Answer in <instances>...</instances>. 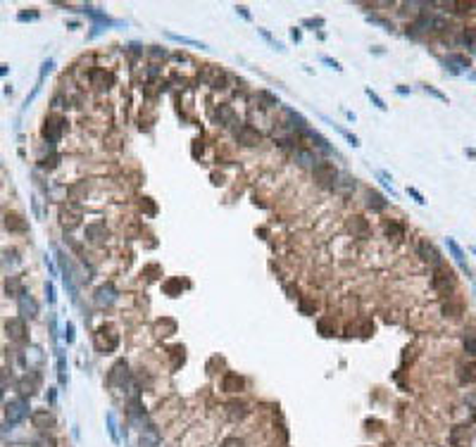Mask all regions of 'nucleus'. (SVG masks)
I'll return each mask as SVG.
<instances>
[{
    "label": "nucleus",
    "instance_id": "49530a36",
    "mask_svg": "<svg viewBox=\"0 0 476 447\" xmlns=\"http://www.w3.org/2000/svg\"><path fill=\"white\" fill-rule=\"evenodd\" d=\"M326 21L322 17H310V19H303V26H310V29H322Z\"/></svg>",
    "mask_w": 476,
    "mask_h": 447
},
{
    "label": "nucleus",
    "instance_id": "3c124183",
    "mask_svg": "<svg viewBox=\"0 0 476 447\" xmlns=\"http://www.w3.org/2000/svg\"><path fill=\"white\" fill-rule=\"evenodd\" d=\"M38 17H41V15H38L36 10H34V12H19V15H17L19 21H36Z\"/></svg>",
    "mask_w": 476,
    "mask_h": 447
},
{
    "label": "nucleus",
    "instance_id": "37998d69",
    "mask_svg": "<svg viewBox=\"0 0 476 447\" xmlns=\"http://www.w3.org/2000/svg\"><path fill=\"white\" fill-rule=\"evenodd\" d=\"M365 93H367V98H369V100H371V103H374V105H376V107H379V109H388V105H386V103H384V98H381V95H379L376 90L365 88Z\"/></svg>",
    "mask_w": 476,
    "mask_h": 447
},
{
    "label": "nucleus",
    "instance_id": "603ef678",
    "mask_svg": "<svg viewBox=\"0 0 476 447\" xmlns=\"http://www.w3.org/2000/svg\"><path fill=\"white\" fill-rule=\"evenodd\" d=\"M407 195H412V197H414V200H417V202H419V205H426V200H424V195H421V193H419V191H417V188H412V186H407Z\"/></svg>",
    "mask_w": 476,
    "mask_h": 447
},
{
    "label": "nucleus",
    "instance_id": "7ed1b4c3",
    "mask_svg": "<svg viewBox=\"0 0 476 447\" xmlns=\"http://www.w3.org/2000/svg\"><path fill=\"white\" fill-rule=\"evenodd\" d=\"M31 414V407H29V400L26 397H17V400H10L5 404V421L7 424H22L26 416Z\"/></svg>",
    "mask_w": 476,
    "mask_h": 447
},
{
    "label": "nucleus",
    "instance_id": "a211bd4d",
    "mask_svg": "<svg viewBox=\"0 0 476 447\" xmlns=\"http://www.w3.org/2000/svg\"><path fill=\"white\" fill-rule=\"evenodd\" d=\"M248 404L243 402V400H231L229 404H226V416L231 419V421H240V419H245L248 416Z\"/></svg>",
    "mask_w": 476,
    "mask_h": 447
},
{
    "label": "nucleus",
    "instance_id": "de8ad7c7",
    "mask_svg": "<svg viewBox=\"0 0 476 447\" xmlns=\"http://www.w3.org/2000/svg\"><path fill=\"white\" fill-rule=\"evenodd\" d=\"M31 447H55V440H53L50 435H41L38 440H34V445Z\"/></svg>",
    "mask_w": 476,
    "mask_h": 447
},
{
    "label": "nucleus",
    "instance_id": "393cba45",
    "mask_svg": "<svg viewBox=\"0 0 476 447\" xmlns=\"http://www.w3.org/2000/svg\"><path fill=\"white\" fill-rule=\"evenodd\" d=\"M445 64H450V69L457 74L462 72L464 67H469V60L464 57V55H457V53H453V55H448V60H445Z\"/></svg>",
    "mask_w": 476,
    "mask_h": 447
},
{
    "label": "nucleus",
    "instance_id": "423d86ee",
    "mask_svg": "<svg viewBox=\"0 0 476 447\" xmlns=\"http://www.w3.org/2000/svg\"><path fill=\"white\" fill-rule=\"evenodd\" d=\"M65 128H67V122L62 119V117H45V122H43V128H41V133H43V138L48 141L50 145H55L60 138H62V133H65Z\"/></svg>",
    "mask_w": 476,
    "mask_h": 447
},
{
    "label": "nucleus",
    "instance_id": "dca6fc26",
    "mask_svg": "<svg viewBox=\"0 0 476 447\" xmlns=\"http://www.w3.org/2000/svg\"><path fill=\"white\" fill-rule=\"evenodd\" d=\"M31 421H34V428L38 430H50L55 426V419H53V414L48 409H38V411H31Z\"/></svg>",
    "mask_w": 476,
    "mask_h": 447
},
{
    "label": "nucleus",
    "instance_id": "1a4fd4ad",
    "mask_svg": "<svg viewBox=\"0 0 476 447\" xmlns=\"http://www.w3.org/2000/svg\"><path fill=\"white\" fill-rule=\"evenodd\" d=\"M417 255H419L426 264H431V267H443V255H440V250L431 240H419Z\"/></svg>",
    "mask_w": 476,
    "mask_h": 447
},
{
    "label": "nucleus",
    "instance_id": "f03ea898",
    "mask_svg": "<svg viewBox=\"0 0 476 447\" xmlns=\"http://www.w3.org/2000/svg\"><path fill=\"white\" fill-rule=\"evenodd\" d=\"M312 174H314V181L322 188H336L338 186V169L333 167V162H317L312 167Z\"/></svg>",
    "mask_w": 476,
    "mask_h": 447
},
{
    "label": "nucleus",
    "instance_id": "a19ab883",
    "mask_svg": "<svg viewBox=\"0 0 476 447\" xmlns=\"http://www.w3.org/2000/svg\"><path fill=\"white\" fill-rule=\"evenodd\" d=\"M257 34H260V36L264 38V41H267V43H269V45H272V48H276V50H281V53H283V50H286V48H283V43H279V41H276V38L272 36V34H269V31H267V29H257Z\"/></svg>",
    "mask_w": 476,
    "mask_h": 447
},
{
    "label": "nucleus",
    "instance_id": "b1692460",
    "mask_svg": "<svg viewBox=\"0 0 476 447\" xmlns=\"http://www.w3.org/2000/svg\"><path fill=\"white\" fill-rule=\"evenodd\" d=\"M165 36L172 38V41H176V43H181V45L200 48V50H205V48H207V45H205V43H200V41H195V38H188V36H181V34H174V31H165Z\"/></svg>",
    "mask_w": 476,
    "mask_h": 447
},
{
    "label": "nucleus",
    "instance_id": "0eeeda50",
    "mask_svg": "<svg viewBox=\"0 0 476 447\" xmlns=\"http://www.w3.org/2000/svg\"><path fill=\"white\" fill-rule=\"evenodd\" d=\"M129 362L127 359H117L114 362V366L110 369V374H108V385L110 388H127L129 385Z\"/></svg>",
    "mask_w": 476,
    "mask_h": 447
},
{
    "label": "nucleus",
    "instance_id": "5fc2aeb1",
    "mask_svg": "<svg viewBox=\"0 0 476 447\" xmlns=\"http://www.w3.org/2000/svg\"><path fill=\"white\" fill-rule=\"evenodd\" d=\"M424 90H426V93H431V95H433V98H438V100H443V103H448V98H445V95H443V93H440V90L431 88V86H424Z\"/></svg>",
    "mask_w": 476,
    "mask_h": 447
},
{
    "label": "nucleus",
    "instance_id": "473e14b6",
    "mask_svg": "<svg viewBox=\"0 0 476 447\" xmlns=\"http://www.w3.org/2000/svg\"><path fill=\"white\" fill-rule=\"evenodd\" d=\"M5 290H7V295H10V298H19V295L24 293L17 276H10V278H7V283H5Z\"/></svg>",
    "mask_w": 476,
    "mask_h": 447
},
{
    "label": "nucleus",
    "instance_id": "412c9836",
    "mask_svg": "<svg viewBox=\"0 0 476 447\" xmlns=\"http://www.w3.org/2000/svg\"><path fill=\"white\" fill-rule=\"evenodd\" d=\"M348 229L355 233V235H367V233H369V224H367V219H362L360 214H355V216H350Z\"/></svg>",
    "mask_w": 476,
    "mask_h": 447
},
{
    "label": "nucleus",
    "instance_id": "4d7b16f0",
    "mask_svg": "<svg viewBox=\"0 0 476 447\" xmlns=\"http://www.w3.org/2000/svg\"><path fill=\"white\" fill-rule=\"evenodd\" d=\"M141 207H146L150 214H155V205L150 202V197H143V202H141Z\"/></svg>",
    "mask_w": 476,
    "mask_h": 447
},
{
    "label": "nucleus",
    "instance_id": "bf43d9fd",
    "mask_svg": "<svg viewBox=\"0 0 476 447\" xmlns=\"http://www.w3.org/2000/svg\"><path fill=\"white\" fill-rule=\"evenodd\" d=\"M45 264H48V269H50V274H53V276H57V269H55V264L50 262V257H48V255H45Z\"/></svg>",
    "mask_w": 476,
    "mask_h": 447
},
{
    "label": "nucleus",
    "instance_id": "864d4df0",
    "mask_svg": "<svg viewBox=\"0 0 476 447\" xmlns=\"http://www.w3.org/2000/svg\"><path fill=\"white\" fill-rule=\"evenodd\" d=\"M65 340L74 342V323L72 321H67V326H65Z\"/></svg>",
    "mask_w": 476,
    "mask_h": 447
},
{
    "label": "nucleus",
    "instance_id": "7c9ffc66",
    "mask_svg": "<svg viewBox=\"0 0 476 447\" xmlns=\"http://www.w3.org/2000/svg\"><path fill=\"white\" fill-rule=\"evenodd\" d=\"M317 328H319L322 336H333V333H336V323H333L331 317H322V319L317 321Z\"/></svg>",
    "mask_w": 476,
    "mask_h": 447
},
{
    "label": "nucleus",
    "instance_id": "39448f33",
    "mask_svg": "<svg viewBox=\"0 0 476 447\" xmlns=\"http://www.w3.org/2000/svg\"><path fill=\"white\" fill-rule=\"evenodd\" d=\"M455 283H457V278H455V271L450 267H436V271H433V278H431V286L436 288L438 293H443V295H448L453 288H455Z\"/></svg>",
    "mask_w": 476,
    "mask_h": 447
},
{
    "label": "nucleus",
    "instance_id": "6e6d98bb",
    "mask_svg": "<svg viewBox=\"0 0 476 447\" xmlns=\"http://www.w3.org/2000/svg\"><path fill=\"white\" fill-rule=\"evenodd\" d=\"M236 12H238V15H240V17H243V19H248V21L253 19V17H250V12H248V7H245V5H236Z\"/></svg>",
    "mask_w": 476,
    "mask_h": 447
},
{
    "label": "nucleus",
    "instance_id": "bb28decb",
    "mask_svg": "<svg viewBox=\"0 0 476 447\" xmlns=\"http://www.w3.org/2000/svg\"><path fill=\"white\" fill-rule=\"evenodd\" d=\"M384 231H386V235H388V238H393V240H403V238H405V229L398 224V221H386Z\"/></svg>",
    "mask_w": 476,
    "mask_h": 447
},
{
    "label": "nucleus",
    "instance_id": "09e8293b",
    "mask_svg": "<svg viewBox=\"0 0 476 447\" xmlns=\"http://www.w3.org/2000/svg\"><path fill=\"white\" fill-rule=\"evenodd\" d=\"M322 62H324V64H329L331 69H336V72H343L341 62H338V60H333V57H329V55H322Z\"/></svg>",
    "mask_w": 476,
    "mask_h": 447
},
{
    "label": "nucleus",
    "instance_id": "ddd939ff",
    "mask_svg": "<svg viewBox=\"0 0 476 447\" xmlns=\"http://www.w3.org/2000/svg\"><path fill=\"white\" fill-rule=\"evenodd\" d=\"M91 84L95 86L98 90H110L112 86H114V74L112 72H108V69H91Z\"/></svg>",
    "mask_w": 476,
    "mask_h": 447
},
{
    "label": "nucleus",
    "instance_id": "c756f323",
    "mask_svg": "<svg viewBox=\"0 0 476 447\" xmlns=\"http://www.w3.org/2000/svg\"><path fill=\"white\" fill-rule=\"evenodd\" d=\"M462 342H464V352H467L469 357H476V331H467L464 338H462Z\"/></svg>",
    "mask_w": 476,
    "mask_h": 447
},
{
    "label": "nucleus",
    "instance_id": "680f3d73",
    "mask_svg": "<svg viewBox=\"0 0 476 447\" xmlns=\"http://www.w3.org/2000/svg\"><path fill=\"white\" fill-rule=\"evenodd\" d=\"M0 404H2V393H0Z\"/></svg>",
    "mask_w": 476,
    "mask_h": 447
},
{
    "label": "nucleus",
    "instance_id": "cd10ccee",
    "mask_svg": "<svg viewBox=\"0 0 476 447\" xmlns=\"http://www.w3.org/2000/svg\"><path fill=\"white\" fill-rule=\"evenodd\" d=\"M5 224H7L10 231H26V221H24V216L19 214H7L5 216Z\"/></svg>",
    "mask_w": 476,
    "mask_h": 447
},
{
    "label": "nucleus",
    "instance_id": "c9c22d12",
    "mask_svg": "<svg viewBox=\"0 0 476 447\" xmlns=\"http://www.w3.org/2000/svg\"><path fill=\"white\" fill-rule=\"evenodd\" d=\"M329 124L333 126V131H338V133H341V136H343V138H346V141H348V143L352 145V148H360V138H357V136H352L348 128H343V126L333 124V122H329Z\"/></svg>",
    "mask_w": 476,
    "mask_h": 447
},
{
    "label": "nucleus",
    "instance_id": "5701e85b",
    "mask_svg": "<svg viewBox=\"0 0 476 447\" xmlns=\"http://www.w3.org/2000/svg\"><path fill=\"white\" fill-rule=\"evenodd\" d=\"M105 235H108V229H105L103 224H88V226H86V238H88L91 243H100Z\"/></svg>",
    "mask_w": 476,
    "mask_h": 447
},
{
    "label": "nucleus",
    "instance_id": "20e7f679",
    "mask_svg": "<svg viewBox=\"0 0 476 447\" xmlns=\"http://www.w3.org/2000/svg\"><path fill=\"white\" fill-rule=\"evenodd\" d=\"M81 219H84L81 205H76V202H65V205L60 207V226H62V229L72 231V229H76V226L81 224Z\"/></svg>",
    "mask_w": 476,
    "mask_h": 447
},
{
    "label": "nucleus",
    "instance_id": "2eb2a0df",
    "mask_svg": "<svg viewBox=\"0 0 476 447\" xmlns=\"http://www.w3.org/2000/svg\"><path fill=\"white\" fill-rule=\"evenodd\" d=\"M243 388H245V378L243 376L234 374V371L224 374V378H221V390L224 393H240Z\"/></svg>",
    "mask_w": 476,
    "mask_h": 447
},
{
    "label": "nucleus",
    "instance_id": "e2e57ef3",
    "mask_svg": "<svg viewBox=\"0 0 476 447\" xmlns=\"http://www.w3.org/2000/svg\"><path fill=\"white\" fill-rule=\"evenodd\" d=\"M472 252H474V255H476V248H472Z\"/></svg>",
    "mask_w": 476,
    "mask_h": 447
},
{
    "label": "nucleus",
    "instance_id": "72a5a7b5",
    "mask_svg": "<svg viewBox=\"0 0 476 447\" xmlns=\"http://www.w3.org/2000/svg\"><path fill=\"white\" fill-rule=\"evenodd\" d=\"M210 86H212L215 90L226 88V72H221V69H215V72H212V79H210Z\"/></svg>",
    "mask_w": 476,
    "mask_h": 447
},
{
    "label": "nucleus",
    "instance_id": "f704fd0d",
    "mask_svg": "<svg viewBox=\"0 0 476 447\" xmlns=\"http://www.w3.org/2000/svg\"><path fill=\"white\" fill-rule=\"evenodd\" d=\"M165 293L169 295V298H179L181 295V281L179 278H169V281H165Z\"/></svg>",
    "mask_w": 476,
    "mask_h": 447
},
{
    "label": "nucleus",
    "instance_id": "2f4dec72",
    "mask_svg": "<svg viewBox=\"0 0 476 447\" xmlns=\"http://www.w3.org/2000/svg\"><path fill=\"white\" fill-rule=\"evenodd\" d=\"M462 43H464L469 50H474L476 53V26H467V29L462 31Z\"/></svg>",
    "mask_w": 476,
    "mask_h": 447
},
{
    "label": "nucleus",
    "instance_id": "052dcab7",
    "mask_svg": "<svg viewBox=\"0 0 476 447\" xmlns=\"http://www.w3.org/2000/svg\"><path fill=\"white\" fill-rule=\"evenodd\" d=\"M7 74V64H0V76H5Z\"/></svg>",
    "mask_w": 476,
    "mask_h": 447
},
{
    "label": "nucleus",
    "instance_id": "79ce46f5",
    "mask_svg": "<svg viewBox=\"0 0 476 447\" xmlns=\"http://www.w3.org/2000/svg\"><path fill=\"white\" fill-rule=\"evenodd\" d=\"M57 164H60V155H57V152H53L50 157H43V160L38 162V167H41V169H48V171L55 169Z\"/></svg>",
    "mask_w": 476,
    "mask_h": 447
},
{
    "label": "nucleus",
    "instance_id": "c03bdc74",
    "mask_svg": "<svg viewBox=\"0 0 476 447\" xmlns=\"http://www.w3.org/2000/svg\"><path fill=\"white\" fill-rule=\"evenodd\" d=\"M10 385H12V371L0 369V393H2V390H7Z\"/></svg>",
    "mask_w": 476,
    "mask_h": 447
},
{
    "label": "nucleus",
    "instance_id": "ea45409f",
    "mask_svg": "<svg viewBox=\"0 0 476 447\" xmlns=\"http://www.w3.org/2000/svg\"><path fill=\"white\" fill-rule=\"evenodd\" d=\"M295 160L300 162V164H305V167H314V164H317L314 155L307 152V150H298V152H295Z\"/></svg>",
    "mask_w": 476,
    "mask_h": 447
},
{
    "label": "nucleus",
    "instance_id": "f257e3e1",
    "mask_svg": "<svg viewBox=\"0 0 476 447\" xmlns=\"http://www.w3.org/2000/svg\"><path fill=\"white\" fill-rule=\"evenodd\" d=\"M93 345L100 355H112L119 345V333L112 323H103L95 333H93Z\"/></svg>",
    "mask_w": 476,
    "mask_h": 447
},
{
    "label": "nucleus",
    "instance_id": "58836bf2",
    "mask_svg": "<svg viewBox=\"0 0 476 447\" xmlns=\"http://www.w3.org/2000/svg\"><path fill=\"white\" fill-rule=\"evenodd\" d=\"M257 95H260V100H264V105H262V107H276V105H281V103H279V98H276L274 93H269V90H260Z\"/></svg>",
    "mask_w": 476,
    "mask_h": 447
},
{
    "label": "nucleus",
    "instance_id": "9b49d317",
    "mask_svg": "<svg viewBox=\"0 0 476 447\" xmlns=\"http://www.w3.org/2000/svg\"><path fill=\"white\" fill-rule=\"evenodd\" d=\"M117 298H119V293H117L114 283H110V281L95 288V295H93V300H95L98 307H110V304L117 302Z\"/></svg>",
    "mask_w": 476,
    "mask_h": 447
},
{
    "label": "nucleus",
    "instance_id": "4c0bfd02",
    "mask_svg": "<svg viewBox=\"0 0 476 447\" xmlns=\"http://www.w3.org/2000/svg\"><path fill=\"white\" fill-rule=\"evenodd\" d=\"M459 381L462 383H469V381H474V364H459Z\"/></svg>",
    "mask_w": 476,
    "mask_h": 447
},
{
    "label": "nucleus",
    "instance_id": "f8f14e48",
    "mask_svg": "<svg viewBox=\"0 0 476 447\" xmlns=\"http://www.w3.org/2000/svg\"><path fill=\"white\" fill-rule=\"evenodd\" d=\"M236 141L240 145H245V148H255L260 141H262V133L257 131L255 126H250V124H243L240 128L236 131Z\"/></svg>",
    "mask_w": 476,
    "mask_h": 447
},
{
    "label": "nucleus",
    "instance_id": "6e6552de",
    "mask_svg": "<svg viewBox=\"0 0 476 447\" xmlns=\"http://www.w3.org/2000/svg\"><path fill=\"white\" fill-rule=\"evenodd\" d=\"M38 388H41V374L38 371H26L17 381V390L22 397H34L38 393Z\"/></svg>",
    "mask_w": 476,
    "mask_h": 447
},
{
    "label": "nucleus",
    "instance_id": "4be33fe9",
    "mask_svg": "<svg viewBox=\"0 0 476 447\" xmlns=\"http://www.w3.org/2000/svg\"><path fill=\"white\" fill-rule=\"evenodd\" d=\"M57 381L60 385H67L69 383V374H67V357L62 350H57Z\"/></svg>",
    "mask_w": 476,
    "mask_h": 447
},
{
    "label": "nucleus",
    "instance_id": "aec40b11",
    "mask_svg": "<svg viewBox=\"0 0 476 447\" xmlns=\"http://www.w3.org/2000/svg\"><path fill=\"white\" fill-rule=\"evenodd\" d=\"M445 243H448V250H450V255L455 257V262L459 264V269L469 276V267H467V259H464V252H462V248H459L457 243L453 240V238H445Z\"/></svg>",
    "mask_w": 476,
    "mask_h": 447
},
{
    "label": "nucleus",
    "instance_id": "4468645a",
    "mask_svg": "<svg viewBox=\"0 0 476 447\" xmlns=\"http://www.w3.org/2000/svg\"><path fill=\"white\" fill-rule=\"evenodd\" d=\"M17 300H19V314H22V319H34V317L38 314V302L26 293V290L19 295Z\"/></svg>",
    "mask_w": 476,
    "mask_h": 447
},
{
    "label": "nucleus",
    "instance_id": "f3484780",
    "mask_svg": "<svg viewBox=\"0 0 476 447\" xmlns=\"http://www.w3.org/2000/svg\"><path fill=\"white\" fill-rule=\"evenodd\" d=\"M215 119H217V124L221 126H234L236 124V112H234V107L231 105H217V109H215Z\"/></svg>",
    "mask_w": 476,
    "mask_h": 447
},
{
    "label": "nucleus",
    "instance_id": "c85d7f7f",
    "mask_svg": "<svg viewBox=\"0 0 476 447\" xmlns=\"http://www.w3.org/2000/svg\"><path fill=\"white\" fill-rule=\"evenodd\" d=\"M286 109V114H288V119L293 122V126L298 128V131H305L307 128V119L300 114V112H295V109H291V107H283Z\"/></svg>",
    "mask_w": 476,
    "mask_h": 447
},
{
    "label": "nucleus",
    "instance_id": "13d9d810",
    "mask_svg": "<svg viewBox=\"0 0 476 447\" xmlns=\"http://www.w3.org/2000/svg\"><path fill=\"white\" fill-rule=\"evenodd\" d=\"M291 38H293L295 43H300V41H303V34H300V29H291Z\"/></svg>",
    "mask_w": 476,
    "mask_h": 447
},
{
    "label": "nucleus",
    "instance_id": "8fccbe9b",
    "mask_svg": "<svg viewBox=\"0 0 476 447\" xmlns=\"http://www.w3.org/2000/svg\"><path fill=\"white\" fill-rule=\"evenodd\" d=\"M45 300H48V302H50V304H55V300H57V295H55V286H53L50 281L45 283Z\"/></svg>",
    "mask_w": 476,
    "mask_h": 447
},
{
    "label": "nucleus",
    "instance_id": "a878e982",
    "mask_svg": "<svg viewBox=\"0 0 476 447\" xmlns=\"http://www.w3.org/2000/svg\"><path fill=\"white\" fill-rule=\"evenodd\" d=\"M105 424H108V433H110V438H112V443L114 445H119L122 440H119V433H117V416H114V411H108L105 414Z\"/></svg>",
    "mask_w": 476,
    "mask_h": 447
},
{
    "label": "nucleus",
    "instance_id": "6ab92c4d",
    "mask_svg": "<svg viewBox=\"0 0 476 447\" xmlns=\"http://www.w3.org/2000/svg\"><path fill=\"white\" fill-rule=\"evenodd\" d=\"M367 207L371 212H384L386 207H388V200L379 191H367Z\"/></svg>",
    "mask_w": 476,
    "mask_h": 447
},
{
    "label": "nucleus",
    "instance_id": "9d476101",
    "mask_svg": "<svg viewBox=\"0 0 476 447\" xmlns=\"http://www.w3.org/2000/svg\"><path fill=\"white\" fill-rule=\"evenodd\" d=\"M5 331H7V338L12 340V342H26V319H22V317H15V319H7L5 323Z\"/></svg>",
    "mask_w": 476,
    "mask_h": 447
},
{
    "label": "nucleus",
    "instance_id": "a18cd8bd",
    "mask_svg": "<svg viewBox=\"0 0 476 447\" xmlns=\"http://www.w3.org/2000/svg\"><path fill=\"white\" fill-rule=\"evenodd\" d=\"M219 447H245L243 443V438H238V435H229V438H224L219 443Z\"/></svg>",
    "mask_w": 476,
    "mask_h": 447
},
{
    "label": "nucleus",
    "instance_id": "e433bc0d",
    "mask_svg": "<svg viewBox=\"0 0 476 447\" xmlns=\"http://www.w3.org/2000/svg\"><path fill=\"white\" fill-rule=\"evenodd\" d=\"M298 307H300V312L307 314V317H312V314L317 312V302L310 300V298H300V300H298Z\"/></svg>",
    "mask_w": 476,
    "mask_h": 447
}]
</instances>
